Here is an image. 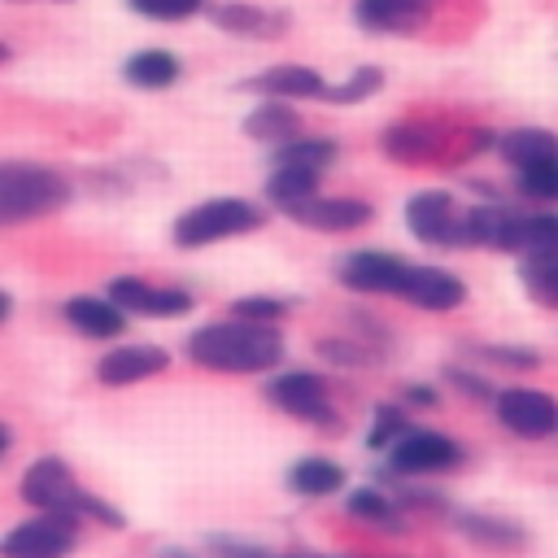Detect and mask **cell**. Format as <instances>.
Here are the masks:
<instances>
[{
	"mask_svg": "<svg viewBox=\"0 0 558 558\" xmlns=\"http://www.w3.org/2000/svg\"><path fill=\"white\" fill-rule=\"evenodd\" d=\"M183 353L192 366L214 375H262L283 362V331L270 323L222 318V323L196 327L183 340Z\"/></svg>",
	"mask_w": 558,
	"mask_h": 558,
	"instance_id": "1",
	"label": "cell"
},
{
	"mask_svg": "<svg viewBox=\"0 0 558 558\" xmlns=\"http://www.w3.org/2000/svg\"><path fill=\"white\" fill-rule=\"evenodd\" d=\"M17 497H22L31 510H39V514H61V519H74V523H83V519H92V523H100V527H122V523H126L122 510H118L113 501L87 493V488L78 484L74 466H70L65 458H57V453H44V458H35V462L22 471Z\"/></svg>",
	"mask_w": 558,
	"mask_h": 558,
	"instance_id": "2",
	"label": "cell"
},
{
	"mask_svg": "<svg viewBox=\"0 0 558 558\" xmlns=\"http://www.w3.org/2000/svg\"><path fill=\"white\" fill-rule=\"evenodd\" d=\"M74 201V183L44 161L0 157V227H26L61 214Z\"/></svg>",
	"mask_w": 558,
	"mask_h": 558,
	"instance_id": "3",
	"label": "cell"
},
{
	"mask_svg": "<svg viewBox=\"0 0 558 558\" xmlns=\"http://www.w3.org/2000/svg\"><path fill=\"white\" fill-rule=\"evenodd\" d=\"M266 222L262 205L244 201V196H209L192 209H183L170 227V240L179 248H209V244H222V240H235V235H248Z\"/></svg>",
	"mask_w": 558,
	"mask_h": 558,
	"instance_id": "4",
	"label": "cell"
},
{
	"mask_svg": "<svg viewBox=\"0 0 558 558\" xmlns=\"http://www.w3.org/2000/svg\"><path fill=\"white\" fill-rule=\"evenodd\" d=\"M262 392H266V401L275 410H283L296 423H310V427H323V432L340 427V410L331 401V384L318 371H275Z\"/></svg>",
	"mask_w": 558,
	"mask_h": 558,
	"instance_id": "5",
	"label": "cell"
},
{
	"mask_svg": "<svg viewBox=\"0 0 558 558\" xmlns=\"http://www.w3.org/2000/svg\"><path fill=\"white\" fill-rule=\"evenodd\" d=\"M462 458H466V449L453 436H445L436 427H414L410 423L392 440V449H388V471L405 475V480H423V475H440V471L462 466Z\"/></svg>",
	"mask_w": 558,
	"mask_h": 558,
	"instance_id": "6",
	"label": "cell"
},
{
	"mask_svg": "<svg viewBox=\"0 0 558 558\" xmlns=\"http://www.w3.org/2000/svg\"><path fill=\"white\" fill-rule=\"evenodd\" d=\"M493 414L497 423L519 436V440H545L558 432V401L545 388H527V384H510L497 388L493 397Z\"/></svg>",
	"mask_w": 558,
	"mask_h": 558,
	"instance_id": "7",
	"label": "cell"
},
{
	"mask_svg": "<svg viewBox=\"0 0 558 558\" xmlns=\"http://www.w3.org/2000/svg\"><path fill=\"white\" fill-rule=\"evenodd\" d=\"M462 214L458 201L440 187H427V192H414L405 201V227L418 244H432V248H458L466 244V231H462Z\"/></svg>",
	"mask_w": 558,
	"mask_h": 558,
	"instance_id": "8",
	"label": "cell"
},
{
	"mask_svg": "<svg viewBox=\"0 0 558 558\" xmlns=\"http://www.w3.org/2000/svg\"><path fill=\"white\" fill-rule=\"evenodd\" d=\"M105 296L122 310V314H140V318H183L192 314L196 296L187 288L174 283H148L140 275H113L105 283Z\"/></svg>",
	"mask_w": 558,
	"mask_h": 558,
	"instance_id": "9",
	"label": "cell"
},
{
	"mask_svg": "<svg viewBox=\"0 0 558 558\" xmlns=\"http://www.w3.org/2000/svg\"><path fill=\"white\" fill-rule=\"evenodd\" d=\"M78 545V523L61 514H35L0 536V558H70Z\"/></svg>",
	"mask_w": 558,
	"mask_h": 558,
	"instance_id": "10",
	"label": "cell"
},
{
	"mask_svg": "<svg viewBox=\"0 0 558 558\" xmlns=\"http://www.w3.org/2000/svg\"><path fill=\"white\" fill-rule=\"evenodd\" d=\"M405 270H410V262L397 253H384V248H353L336 262V279L349 292H366V296H397Z\"/></svg>",
	"mask_w": 558,
	"mask_h": 558,
	"instance_id": "11",
	"label": "cell"
},
{
	"mask_svg": "<svg viewBox=\"0 0 558 558\" xmlns=\"http://www.w3.org/2000/svg\"><path fill=\"white\" fill-rule=\"evenodd\" d=\"M445 144H449V126L432 118H401L379 135V148L397 166H432L445 157Z\"/></svg>",
	"mask_w": 558,
	"mask_h": 558,
	"instance_id": "12",
	"label": "cell"
},
{
	"mask_svg": "<svg viewBox=\"0 0 558 558\" xmlns=\"http://www.w3.org/2000/svg\"><path fill=\"white\" fill-rule=\"evenodd\" d=\"M161 371H170V353L161 344H148V340L113 344L96 357V379L105 388H131V384H144Z\"/></svg>",
	"mask_w": 558,
	"mask_h": 558,
	"instance_id": "13",
	"label": "cell"
},
{
	"mask_svg": "<svg viewBox=\"0 0 558 558\" xmlns=\"http://www.w3.org/2000/svg\"><path fill=\"white\" fill-rule=\"evenodd\" d=\"M288 218L296 222V227H310V231H327V235H344V231H362L371 218H375V209H371V201H362V196H310L305 205H296V209H288Z\"/></svg>",
	"mask_w": 558,
	"mask_h": 558,
	"instance_id": "14",
	"label": "cell"
},
{
	"mask_svg": "<svg viewBox=\"0 0 558 558\" xmlns=\"http://www.w3.org/2000/svg\"><path fill=\"white\" fill-rule=\"evenodd\" d=\"M405 305L414 310H427V314H449L466 301V283L453 275V270H440V266H414L405 270L401 279V292H397Z\"/></svg>",
	"mask_w": 558,
	"mask_h": 558,
	"instance_id": "15",
	"label": "cell"
},
{
	"mask_svg": "<svg viewBox=\"0 0 558 558\" xmlns=\"http://www.w3.org/2000/svg\"><path fill=\"white\" fill-rule=\"evenodd\" d=\"M240 87H244V92H257L262 100H323L331 83H327L314 65L283 61V65H266V70H257V74L244 78Z\"/></svg>",
	"mask_w": 558,
	"mask_h": 558,
	"instance_id": "16",
	"label": "cell"
},
{
	"mask_svg": "<svg viewBox=\"0 0 558 558\" xmlns=\"http://www.w3.org/2000/svg\"><path fill=\"white\" fill-rule=\"evenodd\" d=\"M61 318L70 323V331H78L83 340H118L126 331V318L105 292H78V296H65L61 305Z\"/></svg>",
	"mask_w": 558,
	"mask_h": 558,
	"instance_id": "17",
	"label": "cell"
},
{
	"mask_svg": "<svg viewBox=\"0 0 558 558\" xmlns=\"http://www.w3.org/2000/svg\"><path fill=\"white\" fill-rule=\"evenodd\" d=\"M432 9L436 0H357L353 17L371 35H414L418 26H427Z\"/></svg>",
	"mask_w": 558,
	"mask_h": 558,
	"instance_id": "18",
	"label": "cell"
},
{
	"mask_svg": "<svg viewBox=\"0 0 558 558\" xmlns=\"http://www.w3.org/2000/svg\"><path fill=\"white\" fill-rule=\"evenodd\" d=\"M209 22L227 35H257V39H270V35H283L288 31V13L283 9H262V4H248V0H227V4H209L205 9Z\"/></svg>",
	"mask_w": 558,
	"mask_h": 558,
	"instance_id": "19",
	"label": "cell"
},
{
	"mask_svg": "<svg viewBox=\"0 0 558 558\" xmlns=\"http://www.w3.org/2000/svg\"><path fill=\"white\" fill-rule=\"evenodd\" d=\"M445 519H449L466 541H475V545H484V549H519V545L527 541V527H519V523H510V519H501V514H488V510H458V506H449Z\"/></svg>",
	"mask_w": 558,
	"mask_h": 558,
	"instance_id": "20",
	"label": "cell"
},
{
	"mask_svg": "<svg viewBox=\"0 0 558 558\" xmlns=\"http://www.w3.org/2000/svg\"><path fill=\"white\" fill-rule=\"evenodd\" d=\"M122 78L140 92H166L183 78V61L170 48H140L122 61Z\"/></svg>",
	"mask_w": 558,
	"mask_h": 558,
	"instance_id": "21",
	"label": "cell"
},
{
	"mask_svg": "<svg viewBox=\"0 0 558 558\" xmlns=\"http://www.w3.org/2000/svg\"><path fill=\"white\" fill-rule=\"evenodd\" d=\"M244 135L257 144H288L301 135V113L292 109V100H262L257 109L244 113Z\"/></svg>",
	"mask_w": 558,
	"mask_h": 558,
	"instance_id": "22",
	"label": "cell"
},
{
	"mask_svg": "<svg viewBox=\"0 0 558 558\" xmlns=\"http://www.w3.org/2000/svg\"><path fill=\"white\" fill-rule=\"evenodd\" d=\"M344 514H349L353 523L371 527V532H388V536L405 532V514H401L397 497H388V493H379V488H353V493L344 497Z\"/></svg>",
	"mask_w": 558,
	"mask_h": 558,
	"instance_id": "23",
	"label": "cell"
},
{
	"mask_svg": "<svg viewBox=\"0 0 558 558\" xmlns=\"http://www.w3.org/2000/svg\"><path fill=\"white\" fill-rule=\"evenodd\" d=\"M497 157H501L510 170H523V166H532V161L558 157V135L545 131V126H510L506 135H497Z\"/></svg>",
	"mask_w": 558,
	"mask_h": 558,
	"instance_id": "24",
	"label": "cell"
},
{
	"mask_svg": "<svg viewBox=\"0 0 558 558\" xmlns=\"http://www.w3.org/2000/svg\"><path fill=\"white\" fill-rule=\"evenodd\" d=\"M288 488L296 497H331L344 488V466L336 458H323V453H310V458H296L288 466Z\"/></svg>",
	"mask_w": 558,
	"mask_h": 558,
	"instance_id": "25",
	"label": "cell"
},
{
	"mask_svg": "<svg viewBox=\"0 0 558 558\" xmlns=\"http://www.w3.org/2000/svg\"><path fill=\"white\" fill-rule=\"evenodd\" d=\"M318 170H305V166H270V174H266V201L279 209V214H288V209H296V205H305L310 196H318Z\"/></svg>",
	"mask_w": 558,
	"mask_h": 558,
	"instance_id": "26",
	"label": "cell"
},
{
	"mask_svg": "<svg viewBox=\"0 0 558 558\" xmlns=\"http://www.w3.org/2000/svg\"><path fill=\"white\" fill-rule=\"evenodd\" d=\"M510 253L519 257H558V214H523L514 218V240H510Z\"/></svg>",
	"mask_w": 558,
	"mask_h": 558,
	"instance_id": "27",
	"label": "cell"
},
{
	"mask_svg": "<svg viewBox=\"0 0 558 558\" xmlns=\"http://www.w3.org/2000/svg\"><path fill=\"white\" fill-rule=\"evenodd\" d=\"M340 157V144L331 135H296L288 144H275L270 166H305V170H327Z\"/></svg>",
	"mask_w": 558,
	"mask_h": 558,
	"instance_id": "28",
	"label": "cell"
},
{
	"mask_svg": "<svg viewBox=\"0 0 558 558\" xmlns=\"http://www.w3.org/2000/svg\"><path fill=\"white\" fill-rule=\"evenodd\" d=\"M514 192L523 201H536V205H558V157H545V161L514 170Z\"/></svg>",
	"mask_w": 558,
	"mask_h": 558,
	"instance_id": "29",
	"label": "cell"
},
{
	"mask_svg": "<svg viewBox=\"0 0 558 558\" xmlns=\"http://www.w3.org/2000/svg\"><path fill=\"white\" fill-rule=\"evenodd\" d=\"M519 279H523V288H527L532 301L558 310V257H523Z\"/></svg>",
	"mask_w": 558,
	"mask_h": 558,
	"instance_id": "30",
	"label": "cell"
},
{
	"mask_svg": "<svg viewBox=\"0 0 558 558\" xmlns=\"http://www.w3.org/2000/svg\"><path fill=\"white\" fill-rule=\"evenodd\" d=\"M126 9L144 22H161V26H174V22H192L196 13L209 9V0H126Z\"/></svg>",
	"mask_w": 558,
	"mask_h": 558,
	"instance_id": "31",
	"label": "cell"
},
{
	"mask_svg": "<svg viewBox=\"0 0 558 558\" xmlns=\"http://www.w3.org/2000/svg\"><path fill=\"white\" fill-rule=\"evenodd\" d=\"M379 87H384V70H379V65H357L344 83L327 87L323 100H331V105H362V100H371Z\"/></svg>",
	"mask_w": 558,
	"mask_h": 558,
	"instance_id": "32",
	"label": "cell"
},
{
	"mask_svg": "<svg viewBox=\"0 0 558 558\" xmlns=\"http://www.w3.org/2000/svg\"><path fill=\"white\" fill-rule=\"evenodd\" d=\"M410 427V418H405V405L401 401H379L375 405V414H371V432H366V445L371 449H392V440L401 436Z\"/></svg>",
	"mask_w": 558,
	"mask_h": 558,
	"instance_id": "33",
	"label": "cell"
},
{
	"mask_svg": "<svg viewBox=\"0 0 558 558\" xmlns=\"http://www.w3.org/2000/svg\"><path fill=\"white\" fill-rule=\"evenodd\" d=\"M318 353L336 366H375L379 362V349L362 344L357 336H327V340H318Z\"/></svg>",
	"mask_w": 558,
	"mask_h": 558,
	"instance_id": "34",
	"label": "cell"
},
{
	"mask_svg": "<svg viewBox=\"0 0 558 558\" xmlns=\"http://www.w3.org/2000/svg\"><path fill=\"white\" fill-rule=\"evenodd\" d=\"M288 314V301L283 296H240V301H231V318H244V323H270V327H279V318Z\"/></svg>",
	"mask_w": 558,
	"mask_h": 558,
	"instance_id": "35",
	"label": "cell"
},
{
	"mask_svg": "<svg viewBox=\"0 0 558 558\" xmlns=\"http://www.w3.org/2000/svg\"><path fill=\"white\" fill-rule=\"evenodd\" d=\"M475 353L493 366H510V371H536L541 366V353L536 349H523V344H475Z\"/></svg>",
	"mask_w": 558,
	"mask_h": 558,
	"instance_id": "36",
	"label": "cell"
},
{
	"mask_svg": "<svg viewBox=\"0 0 558 558\" xmlns=\"http://www.w3.org/2000/svg\"><path fill=\"white\" fill-rule=\"evenodd\" d=\"M445 384H453L462 397H471V401H493L497 397V388L484 379V375H475V371H466V366H445Z\"/></svg>",
	"mask_w": 558,
	"mask_h": 558,
	"instance_id": "37",
	"label": "cell"
},
{
	"mask_svg": "<svg viewBox=\"0 0 558 558\" xmlns=\"http://www.w3.org/2000/svg\"><path fill=\"white\" fill-rule=\"evenodd\" d=\"M401 405H418V410H436L440 405V392L432 384H405L401 388Z\"/></svg>",
	"mask_w": 558,
	"mask_h": 558,
	"instance_id": "38",
	"label": "cell"
},
{
	"mask_svg": "<svg viewBox=\"0 0 558 558\" xmlns=\"http://www.w3.org/2000/svg\"><path fill=\"white\" fill-rule=\"evenodd\" d=\"M9 449H13V427H9L4 418H0V462L9 458Z\"/></svg>",
	"mask_w": 558,
	"mask_h": 558,
	"instance_id": "39",
	"label": "cell"
},
{
	"mask_svg": "<svg viewBox=\"0 0 558 558\" xmlns=\"http://www.w3.org/2000/svg\"><path fill=\"white\" fill-rule=\"evenodd\" d=\"M9 314H13V296H9L4 288H0V327L9 323Z\"/></svg>",
	"mask_w": 558,
	"mask_h": 558,
	"instance_id": "40",
	"label": "cell"
},
{
	"mask_svg": "<svg viewBox=\"0 0 558 558\" xmlns=\"http://www.w3.org/2000/svg\"><path fill=\"white\" fill-rule=\"evenodd\" d=\"M9 61H13V44H9V39H4V35H0V70H4V65H9Z\"/></svg>",
	"mask_w": 558,
	"mask_h": 558,
	"instance_id": "41",
	"label": "cell"
},
{
	"mask_svg": "<svg viewBox=\"0 0 558 558\" xmlns=\"http://www.w3.org/2000/svg\"><path fill=\"white\" fill-rule=\"evenodd\" d=\"M161 558H192V554H187V549H166Z\"/></svg>",
	"mask_w": 558,
	"mask_h": 558,
	"instance_id": "42",
	"label": "cell"
}]
</instances>
